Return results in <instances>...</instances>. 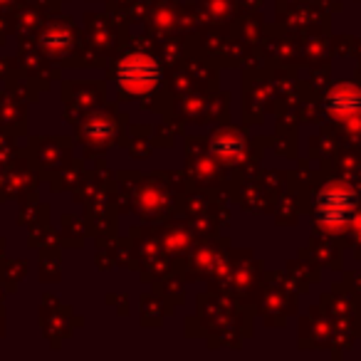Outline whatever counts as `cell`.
<instances>
[{
  "label": "cell",
  "mask_w": 361,
  "mask_h": 361,
  "mask_svg": "<svg viewBox=\"0 0 361 361\" xmlns=\"http://www.w3.org/2000/svg\"><path fill=\"white\" fill-rule=\"evenodd\" d=\"M161 80V67L154 57L149 55H129L119 65V82L124 90L141 94V92H149L159 85Z\"/></svg>",
  "instance_id": "cell-2"
},
{
  "label": "cell",
  "mask_w": 361,
  "mask_h": 361,
  "mask_svg": "<svg viewBox=\"0 0 361 361\" xmlns=\"http://www.w3.org/2000/svg\"><path fill=\"white\" fill-rule=\"evenodd\" d=\"M329 111L339 116V119L351 121L361 111V94L354 90V87H344V85H341L336 92H331Z\"/></svg>",
  "instance_id": "cell-3"
},
{
  "label": "cell",
  "mask_w": 361,
  "mask_h": 361,
  "mask_svg": "<svg viewBox=\"0 0 361 361\" xmlns=\"http://www.w3.org/2000/svg\"><path fill=\"white\" fill-rule=\"evenodd\" d=\"M356 211V196L346 186H329L319 193L317 201V218L329 231H339L351 221Z\"/></svg>",
  "instance_id": "cell-1"
}]
</instances>
